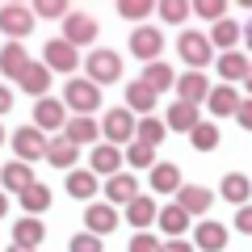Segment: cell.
Listing matches in <instances>:
<instances>
[{"label": "cell", "instance_id": "obj_22", "mask_svg": "<svg viewBox=\"0 0 252 252\" xmlns=\"http://www.w3.org/2000/svg\"><path fill=\"white\" fill-rule=\"evenodd\" d=\"M17 84L30 93V97H38V101H42V97H46V89H51V72H46L42 63H34V59H30V67L17 76Z\"/></svg>", "mask_w": 252, "mask_h": 252}, {"label": "cell", "instance_id": "obj_35", "mask_svg": "<svg viewBox=\"0 0 252 252\" xmlns=\"http://www.w3.org/2000/svg\"><path fill=\"white\" fill-rule=\"evenodd\" d=\"M122 160L130 164V168H156V147L139 143V139H130V147L122 152Z\"/></svg>", "mask_w": 252, "mask_h": 252}, {"label": "cell", "instance_id": "obj_10", "mask_svg": "<svg viewBox=\"0 0 252 252\" xmlns=\"http://www.w3.org/2000/svg\"><path fill=\"white\" fill-rule=\"evenodd\" d=\"M122 164H126V160H122V152H118L114 143H97V147L89 152V172H93L97 181H101V177H105V181L118 177V172H122Z\"/></svg>", "mask_w": 252, "mask_h": 252}, {"label": "cell", "instance_id": "obj_34", "mask_svg": "<svg viewBox=\"0 0 252 252\" xmlns=\"http://www.w3.org/2000/svg\"><path fill=\"white\" fill-rule=\"evenodd\" d=\"M156 223L164 227V235H172V240H177V235H181V231L189 227V215H185V210L177 206V202H172V206H164L160 215H156Z\"/></svg>", "mask_w": 252, "mask_h": 252}, {"label": "cell", "instance_id": "obj_25", "mask_svg": "<svg viewBox=\"0 0 252 252\" xmlns=\"http://www.w3.org/2000/svg\"><path fill=\"white\" fill-rule=\"evenodd\" d=\"M17 198H21V210H26L30 219H38L46 206H51V189H46L42 181H34V185H26V189H21Z\"/></svg>", "mask_w": 252, "mask_h": 252}, {"label": "cell", "instance_id": "obj_39", "mask_svg": "<svg viewBox=\"0 0 252 252\" xmlns=\"http://www.w3.org/2000/svg\"><path fill=\"white\" fill-rule=\"evenodd\" d=\"M147 13H152L147 0H118V17H126V21H139V17H147Z\"/></svg>", "mask_w": 252, "mask_h": 252}, {"label": "cell", "instance_id": "obj_29", "mask_svg": "<svg viewBox=\"0 0 252 252\" xmlns=\"http://www.w3.org/2000/svg\"><path fill=\"white\" fill-rule=\"evenodd\" d=\"M0 185L13 189V193H21L26 185H34V172H30V164H21V160L4 164V168H0Z\"/></svg>", "mask_w": 252, "mask_h": 252}, {"label": "cell", "instance_id": "obj_46", "mask_svg": "<svg viewBox=\"0 0 252 252\" xmlns=\"http://www.w3.org/2000/svg\"><path fill=\"white\" fill-rule=\"evenodd\" d=\"M13 109V89H4V84H0V118L9 114Z\"/></svg>", "mask_w": 252, "mask_h": 252}, {"label": "cell", "instance_id": "obj_17", "mask_svg": "<svg viewBox=\"0 0 252 252\" xmlns=\"http://www.w3.org/2000/svg\"><path fill=\"white\" fill-rule=\"evenodd\" d=\"M42 240H46V227H42V219H17V223H13V248H26V252H34Z\"/></svg>", "mask_w": 252, "mask_h": 252}, {"label": "cell", "instance_id": "obj_23", "mask_svg": "<svg viewBox=\"0 0 252 252\" xmlns=\"http://www.w3.org/2000/svg\"><path fill=\"white\" fill-rule=\"evenodd\" d=\"M156 215H160V206H156V202L147 198V193H139V198L130 202V206H126V223L135 227V231H143V227H152V223H156Z\"/></svg>", "mask_w": 252, "mask_h": 252}, {"label": "cell", "instance_id": "obj_5", "mask_svg": "<svg viewBox=\"0 0 252 252\" xmlns=\"http://www.w3.org/2000/svg\"><path fill=\"white\" fill-rule=\"evenodd\" d=\"M34 9H26V4H0V34H9L13 42H21V38L34 30Z\"/></svg>", "mask_w": 252, "mask_h": 252}, {"label": "cell", "instance_id": "obj_51", "mask_svg": "<svg viewBox=\"0 0 252 252\" xmlns=\"http://www.w3.org/2000/svg\"><path fill=\"white\" fill-rule=\"evenodd\" d=\"M0 143H4V126H0Z\"/></svg>", "mask_w": 252, "mask_h": 252}, {"label": "cell", "instance_id": "obj_28", "mask_svg": "<svg viewBox=\"0 0 252 252\" xmlns=\"http://www.w3.org/2000/svg\"><path fill=\"white\" fill-rule=\"evenodd\" d=\"M126 109H130V114H152V109H156V93L147 89L143 80L126 84Z\"/></svg>", "mask_w": 252, "mask_h": 252}, {"label": "cell", "instance_id": "obj_36", "mask_svg": "<svg viewBox=\"0 0 252 252\" xmlns=\"http://www.w3.org/2000/svg\"><path fill=\"white\" fill-rule=\"evenodd\" d=\"M135 135H139V143H147V147H160V139L168 135V126H164L160 118H139Z\"/></svg>", "mask_w": 252, "mask_h": 252}, {"label": "cell", "instance_id": "obj_27", "mask_svg": "<svg viewBox=\"0 0 252 252\" xmlns=\"http://www.w3.org/2000/svg\"><path fill=\"white\" fill-rule=\"evenodd\" d=\"M139 80H143V84H147V89H152V93H156V97H160V93H164V89H177V72H172L168 63H147V72H143V76H139Z\"/></svg>", "mask_w": 252, "mask_h": 252}, {"label": "cell", "instance_id": "obj_40", "mask_svg": "<svg viewBox=\"0 0 252 252\" xmlns=\"http://www.w3.org/2000/svg\"><path fill=\"white\" fill-rule=\"evenodd\" d=\"M193 13H198V17H206V21H223V17H227V4H223V0H198V4H193Z\"/></svg>", "mask_w": 252, "mask_h": 252}, {"label": "cell", "instance_id": "obj_37", "mask_svg": "<svg viewBox=\"0 0 252 252\" xmlns=\"http://www.w3.org/2000/svg\"><path fill=\"white\" fill-rule=\"evenodd\" d=\"M189 143L198 147V152H215L219 147V126L215 122H198L193 130H189Z\"/></svg>", "mask_w": 252, "mask_h": 252}, {"label": "cell", "instance_id": "obj_47", "mask_svg": "<svg viewBox=\"0 0 252 252\" xmlns=\"http://www.w3.org/2000/svg\"><path fill=\"white\" fill-rule=\"evenodd\" d=\"M160 252H193V248L185 240H168V244H160Z\"/></svg>", "mask_w": 252, "mask_h": 252}, {"label": "cell", "instance_id": "obj_6", "mask_svg": "<svg viewBox=\"0 0 252 252\" xmlns=\"http://www.w3.org/2000/svg\"><path fill=\"white\" fill-rule=\"evenodd\" d=\"M13 152H17L21 164L46 160V135L38 130V126H21V130H13Z\"/></svg>", "mask_w": 252, "mask_h": 252}, {"label": "cell", "instance_id": "obj_43", "mask_svg": "<svg viewBox=\"0 0 252 252\" xmlns=\"http://www.w3.org/2000/svg\"><path fill=\"white\" fill-rule=\"evenodd\" d=\"M126 252H160V240L147 235V231H139V235H130V248Z\"/></svg>", "mask_w": 252, "mask_h": 252}, {"label": "cell", "instance_id": "obj_33", "mask_svg": "<svg viewBox=\"0 0 252 252\" xmlns=\"http://www.w3.org/2000/svg\"><path fill=\"white\" fill-rule=\"evenodd\" d=\"M248 193H252V181L244 177V172H227V177H223V198H227V202L244 206V202H248Z\"/></svg>", "mask_w": 252, "mask_h": 252}, {"label": "cell", "instance_id": "obj_14", "mask_svg": "<svg viewBox=\"0 0 252 252\" xmlns=\"http://www.w3.org/2000/svg\"><path fill=\"white\" fill-rule=\"evenodd\" d=\"M193 248H202V252H223V248H227V227L215 223V219H202V223L193 227Z\"/></svg>", "mask_w": 252, "mask_h": 252}, {"label": "cell", "instance_id": "obj_42", "mask_svg": "<svg viewBox=\"0 0 252 252\" xmlns=\"http://www.w3.org/2000/svg\"><path fill=\"white\" fill-rule=\"evenodd\" d=\"M67 252H105V248H101V240H97V235H89V231H84V235H72Z\"/></svg>", "mask_w": 252, "mask_h": 252}, {"label": "cell", "instance_id": "obj_16", "mask_svg": "<svg viewBox=\"0 0 252 252\" xmlns=\"http://www.w3.org/2000/svg\"><path fill=\"white\" fill-rule=\"evenodd\" d=\"M76 156H80V147L67 143L63 135H55L51 143H46V164H51V168H59V172H72V168H76Z\"/></svg>", "mask_w": 252, "mask_h": 252}, {"label": "cell", "instance_id": "obj_12", "mask_svg": "<svg viewBox=\"0 0 252 252\" xmlns=\"http://www.w3.org/2000/svg\"><path fill=\"white\" fill-rule=\"evenodd\" d=\"M34 126L38 130H63V126H67V109H63V101L59 97H42L34 105Z\"/></svg>", "mask_w": 252, "mask_h": 252}, {"label": "cell", "instance_id": "obj_9", "mask_svg": "<svg viewBox=\"0 0 252 252\" xmlns=\"http://www.w3.org/2000/svg\"><path fill=\"white\" fill-rule=\"evenodd\" d=\"M63 42L67 46H93L97 42V17H89V13H67L63 17Z\"/></svg>", "mask_w": 252, "mask_h": 252}, {"label": "cell", "instance_id": "obj_15", "mask_svg": "<svg viewBox=\"0 0 252 252\" xmlns=\"http://www.w3.org/2000/svg\"><path fill=\"white\" fill-rule=\"evenodd\" d=\"M210 202H215V193H210V189H202V185H181V189H177V206L185 210L189 219H193V215L202 219V215L210 210Z\"/></svg>", "mask_w": 252, "mask_h": 252}, {"label": "cell", "instance_id": "obj_19", "mask_svg": "<svg viewBox=\"0 0 252 252\" xmlns=\"http://www.w3.org/2000/svg\"><path fill=\"white\" fill-rule=\"evenodd\" d=\"M105 198H109V206H130V202L139 198V185H135V177L130 172H118V177H109L105 181Z\"/></svg>", "mask_w": 252, "mask_h": 252}, {"label": "cell", "instance_id": "obj_32", "mask_svg": "<svg viewBox=\"0 0 252 252\" xmlns=\"http://www.w3.org/2000/svg\"><path fill=\"white\" fill-rule=\"evenodd\" d=\"M152 189L156 193H177L181 189V168L177 164H156L152 168Z\"/></svg>", "mask_w": 252, "mask_h": 252}, {"label": "cell", "instance_id": "obj_52", "mask_svg": "<svg viewBox=\"0 0 252 252\" xmlns=\"http://www.w3.org/2000/svg\"><path fill=\"white\" fill-rule=\"evenodd\" d=\"M9 252H26V248H9Z\"/></svg>", "mask_w": 252, "mask_h": 252}, {"label": "cell", "instance_id": "obj_50", "mask_svg": "<svg viewBox=\"0 0 252 252\" xmlns=\"http://www.w3.org/2000/svg\"><path fill=\"white\" fill-rule=\"evenodd\" d=\"M244 89H248V101H252V67H248V76H244Z\"/></svg>", "mask_w": 252, "mask_h": 252}, {"label": "cell", "instance_id": "obj_31", "mask_svg": "<svg viewBox=\"0 0 252 252\" xmlns=\"http://www.w3.org/2000/svg\"><path fill=\"white\" fill-rule=\"evenodd\" d=\"M210 46H219V51H235V42H240V26H235L231 17H223V21H215V30H210Z\"/></svg>", "mask_w": 252, "mask_h": 252}, {"label": "cell", "instance_id": "obj_21", "mask_svg": "<svg viewBox=\"0 0 252 252\" xmlns=\"http://www.w3.org/2000/svg\"><path fill=\"white\" fill-rule=\"evenodd\" d=\"M240 93L231 89V84H219V89H210V97H206V105H210V114L215 118H231L235 109H240Z\"/></svg>", "mask_w": 252, "mask_h": 252}, {"label": "cell", "instance_id": "obj_1", "mask_svg": "<svg viewBox=\"0 0 252 252\" xmlns=\"http://www.w3.org/2000/svg\"><path fill=\"white\" fill-rule=\"evenodd\" d=\"M97 105H101V89L89 80V76H72L67 89H63V109H76L80 118H89Z\"/></svg>", "mask_w": 252, "mask_h": 252}, {"label": "cell", "instance_id": "obj_49", "mask_svg": "<svg viewBox=\"0 0 252 252\" xmlns=\"http://www.w3.org/2000/svg\"><path fill=\"white\" fill-rule=\"evenodd\" d=\"M240 34H244V42H248V51H252V21H248L244 30H240Z\"/></svg>", "mask_w": 252, "mask_h": 252}, {"label": "cell", "instance_id": "obj_7", "mask_svg": "<svg viewBox=\"0 0 252 252\" xmlns=\"http://www.w3.org/2000/svg\"><path fill=\"white\" fill-rule=\"evenodd\" d=\"M76 63H80V55H76V46L63 42V38H51V42L42 46V67H46V72L72 76V72H76Z\"/></svg>", "mask_w": 252, "mask_h": 252}, {"label": "cell", "instance_id": "obj_8", "mask_svg": "<svg viewBox=\"0 0 252 252\" xmlns=\"http://www.w3.org/2000/svg\"><path fill=\"white\" fill-rule=\"evenodd\" d=\"M130 51H135V59H143V63H160L164 34L156 26H135L130 30Z\"/></svg>", "mask_w": 252, "mask_h": 252}, {"label": "cell", "instance_id": "obj_30", "mask_svg": "<svg viewBox=\"0 0 252 252\" xmlns=\"http://www.w3.org/2000/svg\"><path fill=\"white\" fill-rule=\"evenodd\" d=\"M97 177H93L89 168H72L67 172V193H72V198H84V202H93V193H97Z\"/></svg>", "mask_w": 252, "mask_h": 252}, {"label": "cell", "instance_id": "obj_44", "mask_svg": "<svg viewBox=\"0 0 252 252\" xmlns=\"http://www.w3.org/2000/svg\"><path fill=\"white\" fill-rule=\"evenodd\" d=\"M235 122H240L244 130H252V101H248V97H244V101H240V109H235Z\"/></svg>", "mask_w": 252, "mask_h": 252}, {"label": "cell", "instance_id": "obj_20", "mask_svg": "<svg viewBox=\"0 0 252 252\" xmlns=\"http://www.w3.org/2000/svg\"><path fill=\"white\" fill-rule=\"evenodd\" d=\"M26 67H30V51L21 42H4L0 46V76H13V80H17Z\"/></svg>", "mask_w": 252, "mask_h": 252}, {"label": "cell", "instance_id": "obj_48", "mask_svg": "<svg viewBox=\"0 0 252 252\" xmlns=\"http://www.w3.org/2000/svg\"><path fill=\"white\" fill-rule=\"evenodd\" d=\"M0 219H9V193L0 189Z\"/></svg>", "mask_w": 252, "mask_h": 252}, {"label": "cell", "instance_id": "obj_2", "mask_svg": "<svg viewBox=\"0 0 252 252\" xmlns=\"http://www.w3.org/2000/svg\"><path fill=\"white\" fill-rule=\"evenodd\" d=\"M177 51H181V59L189 63V72H202V67L210 63V55H215V46H210L206 34H198V30H185V34L177 38Z\"/></svg>", "mask_w": 252, "mask_h": 252}, {"label": "cell", "instance_id": "obj_11", "mask_svg": "<svg viewBox=\"0 0 252 252\" xmlns=\"http://www.w3.org/2000/svg\"><path fill=\"white\" fill-rule=\"evenodd\" d=\"M122 223V215H118L109 202H89V210H84V227H89V235H109L114 227Z\"/></svg>", "mask_w": 252, "mask_h": 252}, {"label": "cell", "instance_id": "obj_41", "mask_svg": "<svg viewBox=\"0 0 252 252\" xmlns=\"http://www.w3.org/2000/svg\"><path fill=\"white\" fill-rule=\"evenodd\" d=\"M34 13H38V17H59V21H63L72 9H67L63 0H38V4H34Z\"/></svg>", "mask_w": 252, "mask_h": 252}, {"label": "cell", "instance_id": "obj_18", "mask_svg": "<svg viewBox=\"0 0 252 252\" xmlns=\"http://www.w3.org/2000/svg\"><path fill=\"white\" fill-rule=\"evenodd\" d=\"M248 67H252V59H248L244 51H223V55H219V76H223L231 89H235V84H244Z\"/></svg>", "mask_w": 252, "mask_h": 252}, {"label": "cell", "instance_id": "obj_26", "mask_svg": "<svg viewBox=\"0 0 252 252\" xmlns=\"http://www.w3.org/2000/svg\"><path fill=\"white\" fill-rule=\"evenodd\" d=\"M198 122H202L198 105H185V101H172V105H168V122H164V126H168V130H185V135H189V130H193Z\"/></svg>", "mask_w": 252, "mask_h": 252}, {"label": "cell", "instance_id": "obj_13", "mask_svg": "<svg viewBox=\"0 0 252 252\" xmlns=\"http://www.w3.org/2000/svg\"><path fill=\"white\" fill-rule=\"evenodd\" d=\"M210 97V80L206 72H185L177 76V101H185V105H198V101Z\"/></svg>", "mask_w": 252, "mask_h": 252}, {"label": "cell", "instance_id": "obj_38", "mask_svg": "<svg viewBox=\"0 0 252 252\" xmlns=\"http://www.w3.org/2000/svg\"><path fill=\"white\" fill-rule=\"evenodd\" d=\"M156 13H160L168 26H181V21L193 13V4H185V0H164V4H156Z\"/></svg>", "mask_w": 252, "mask_h": 252}, {"label": "cell", "instance_id": "obj_45", "mask_svg": "<svg viewBox=\"0 0 252 252\" xmlns=\"http://www.w3.org/2000/svg\"><path fill=\"white\" fill-rule=\"evenodd\" d=\"M235 231L252 235V206H240V215H235Z\"/></svg>", "mask_w": 252, "mask_h": 252}, {"label": "cell", "instance_id": "obj_3", "mask_svg": "<svg viewBox=\"0 0 252 252\" xmlns=\"http://www.w3.org/2000/svg\"><path fill=\"white\" fill-rule=\"evenodd\" d=\"M84 67H89V80L97 84V89H105V84H114L118 76H122V59H118V51H93L89 59H84Z\"/></svg>", "mask_w": 252, "mask_h": 252}, {"label": "cell", "instance_id": "obj_24", "mask_svg": "<svg viewBox=\"0 0 252 252\" xmlns=\"http://www.w3.org/2000/svg\"><path fill=\"white\" fill-rule=\"evenodd\" d=\"M97 122L93 118H67V126H63V139L67 143H76V147H89V143H97Z\"/></svg>", "mask_w": 252, "mask_h": 252}, {"label": "cell", "instance_id": "obj_4", "mask_svg": "<svg viewBox=\"0 0 252 252\" xmlns=\"http://www.w3.org/2000/svg\"><path fill=\"white\" fill-rule=\"evenodd\" d=\"M135 126H139V118H130V109H105V118H101V130H105V143H130L135 139Z\"/></svg>", "mask_w": 252, "mask_h": 252}]
</instances>
